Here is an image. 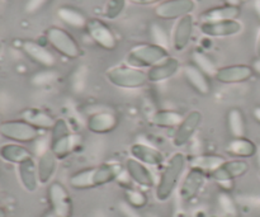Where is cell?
Instances as JSON below:
<instances>
[{"instance_id": "obj_14", "label": "cell", "mask_w": 260, "mask_h": 217, "mask_svg": "<svg viewBox=\"0 0 260 217\" xmlns=\"http://www.w3.org/2000/svg\"><path fill=\"white\" fill-rule=\"evenodd\" d=\"M254 70L250 65H228L218 68L215 74V79L221 84H239L248 81L254 75Z\"/></svg>"}, {"instance_id": "obj_41", "label": "cell", "mask_w": 260, "mask_h": 217, "mask_svg": "<svg viewBox=\"0 0 260 217\" xmlns=\"http://www.w3.org/2000/svg\"><path fill=\"white\" fill-rule=\"evenodd\" d=\"M251 68H253L254 73L258 74V75H260V58H258V60L254 61L253 66H251Z\"/></svg>"}, {"instance_id": "obj_4", "label": "cell", "mask_w": 260, "mask_h": 217, "mask_svg": "<svg viewBox=\"0 0 260 217\" xmlns=\"http://www.w3.org/2000/svg\"><path fill=\"white\" fill-rule=\"evenodd\" d=\"M106 78L112 85L121 89H139L149 83L145 71L128 65L109 69L106 73Z\"/></svg>"}, {"instance_id": "obj_31", "label": "cell", "mask_w": 260, "mask_h": 217, "mask_svg": "<svg viewBox=\"0 0 260 217\" xmlns=\"http://www.w3.org/2000/svg\"><path fill=\"white\" fill-rule=\"evenodd\" d=\"M183 116L182 113L172 109H160L155 112L151 117V123L157 127H164V129H172V127H178L182 123Z\"/></svg>"}, {"instance_id": "obj_23", "label": "cell", "mask_w": 260, "mask_h": 217, "mask_svg": "<svg viewBox=\"0 0 260 217\" xmlns=\"http://www.w3.org/2000/svg\"><path fill=\"white\" fill-rule=\"evenodd\" d=\"M18 167V177H19L20 184L27 192L33 193L37 191L40 185V179H38L37 172V162H35L33 158L20 163Z\"/></svg>"}, {"instance_id": "obj_30", "label": "cell", "mask_w": 260, "mask_h": 217, "mask_svg": "<svg viewBox=\"0 0 260 217\" xmlns=\"http://www.w3.org/2000/svg\"><path fill=\"white\" fill-rule=\"evenodd\" d=\"M226 123H228V130L233 139L245 137L246 122L241 109L231 108L226 116Z\"/></svg>"}, {"instance_id": "obj_15", "label": "cell", "mask_w": 260, "mask_h": 217, "mask_svg": "<svg viewBox=\"0 0 260 217\" xmlns=\"http://www.w3.org/2000/svg\"><path fill=\"white\" fill-rule=\"evenodd\" d=\"M243 29V25L238 19L220 20V22L200 23V30L207 37H231Z\"/></svg>"}, {"instance_id": "obj_22", "label": "cell", "mask_w": 260, "mask_h": 217, "mask_svg": "<svg viewBox=\"0 0 260 217\" xmlns=\"http://www.w3.org/2000/svg\"><path fill=\"white\" fill-rule=\"evenodd\" d=\"M124 169H126V173L128 174V177L131 178L132 182L136 183L137 185L144 188H151L154 187L155 180L154 175L151 174L150 169L147 168V165L142 164L139 160L128 159L124 164Z\"/></svg>"}, {"instance_id": "obj_35", "label": "cell", "mask_w": 260, "mask_h": 217, "mask_svg": "<svg viewBox=\"0 0 260 217\" xmlns=\"http://www.w3.org/2000/svg\"><path fill=\"white\" fill-rule=\"evenodd\" d=\"M127 0H108L104 8V15L108 19H116L124 10Z\"/></svg>"}, {"instance_id": "obj_46", "label": "cell", "mask_w": 260, "mask_h": 217, "mask_svg": "<svg viewBox=\"0 0 260 217\" xmlns=\"http://www.w3.org/2000/svg\"><path fill=\"white\" fill-rule=\"evenodd\" d=\"M0 51H2V43H0Z\"/></svg>"}, {"instance_id": "obj_3", "label": "cell", "mask_w": 260, "mask_h": 217, "mask_svg": "<svg viewBox=\"0 0 260 217\" xmlns=\"http://www.w3.org/2000/svg\"><path fill=\"white\" fill-rule=\"evenodd\" d=\"M169 57V51L156 43H142L131 48L126 55V64L136 69L152 68Z\"/></svg>"}, {"instance_id": "obj_20", "label": "cell", "mask_w": 260, "mask_h": 217, "mask_svg": "<svg viewBox=\"0 0 260 217\" xmlns=\"http://www.w3.org/2000/svg\"><path fill=\"white\" fill-rule=\"evenodd\" d=\"M179 60L169 56L164 61L156 64V65L152 66V68H150L146 71L147 81L149 83H161V81L168 80V79L173 78L179 71Z\"/></svg>"}, {"instance_id": "obj_44", "label": "cell", "mask_w": 260, "mask_h": 217, "mask_svg": "<svg viewBox=\"0 0 260 217\" xmlns=\"http://www.w3.org/2000/svg\"><path fill=\"white\" fill-rule=\"evenodd\" d=\"M43 217H56V215H55V213L52 212V211H50V212H47V213H46V215L43 216Z\"/></svg>"}, {"instance_id": "obj_29", "label": "cell", "mask_w": 260, "mask_h": 217, "mask_svg": "<svg viewBox=\"0 0 260 217\" xmlns=\"http://www.w3.org/2000/svg\"><path fill=\"white\" fill-rule=\"evenodd\" d=\"M226 162L225 158L222 155L218 154H198L194 155L192 159L189 160L190 168H196L202 172L211 174L213 170L220 168L223 163Z\"/></svg>"}, {"instance_id": "obj_10", "label": "cell", "mask_w": 260, "mask_h": 217, "mask_svg": "<svg viewBox=\"0 0 260 217\" xmlns=\"http://www.w3.org/2000/svg\"><path fill=\"white\" fill-rule=\"evenodd\" d=\"M194 9V0H162L155 7L154 13L159 19L174 20L190 15Z\"/></svg>"}, {"instance_id": "obj_5", "label": "cell", "mask_w": 260, "mask_h": 217, "mask_svg": "<svg viewBox=\"0 0 260 217\" xmlns=\"http://www.w3.org/2000/svg\"><path fill=\"white\" fill-rule=\"evenodd\" d=\"M46 40L50 43L51 47L62 55L63 57H68L70 60L80 57L81 48L78 41L63 28L60 27H50L46 30Z\"/></svg>"}, {"instance_id": "obj_37", "label": "cell", "mask_w": 260, "mask_h": 217, "mask_svg": "<svg viewBox=\"0 0 260 217\" xmlns=\"http://www.w3.org/2000/svg\"><path fill=\"white\" fill-rule=\"evenodd\" d=\"M151 36L152 38H154V43H156V45L162 46V47L165 48L169 46V35H168V32L165 30V28L161 27L160 24H156V23L152 24Z\"/></svg>"}, {"instance_id": "obj_34", "label": "cell", "mask_w": 260, "mask_h": 217, "mask_svg": "<svg viewBox=\"0 0 260 217\" xmlns=\"http://www.w3.org/2000/svg\"><path fill=\"white\" fill-rule=\"evenodd\" d=\"M124 196H126L127 203H128L131 207L136 208V210L145 207V206L147 205V196L145 195L144 192H141V191L128 188V190L126 191V193H124Z\"/></svg>"}, {"instance_id": "obj_36", "label": "cell", "mask_w": 260, "mask_h": 217, "mask_svg": "<svg viewBox=\"0 0 260 217\" xmlns=\"http://www.w3.org/2000/svg\"><path fill=\"white\" fill-rule=\"evenodd\" d=\"M218 203H220L221 210L225 212V215L229 217H236L238 216V207H236L235 202L231 198V196L229 193L223 192L218 196Z\"/></svg>"}, {"instance_id": "obj_18", "label": "cell", "mask_w": 260, "mask_h": 217, "mask_svg": "<svg viewBox=\"0 0 260 217\" xmlns=\"http://www.w3.org/2000/svg\"><path fill=\"white\" fill-rule=\"evenodd\" d=\"M118 126V118L112 112H95L86 119V129L95 135H106L113 132Z\"/></svg>"}, {"instance_id": "obj_39", "label": "cell", "mask_w": 260, "mask_h": 217, "mask_svg": "<svg viewBox=\"0 0 260 217\" xmlns=\"http://www.w3.org/2000/svg\"><path fill=\"white\" fill-rule=\"evenodd\" d=\"M127 2L136 5H151V4H159L161 0H127Z\"/></svg>"}, {"instance_id": "obj_6", "label": "cell", "mask_w": 260, "mask_h": 217, "mask_svg": "<svg viewBox=\"0 0 260 217\" xmlns=\"http://www.w3.org/2000/svg\"><path fill=\"white\" fill-rule=\"evenodd\" d=\"M51 139L48 149L52 151L57 160H63L71 154L74 146L73 134L66 119L57 118L50 130Z\"/></svg>"}, {"instance_id": "obj_40", "label": "cell", "mask_w": 260, "mask_h": 217, "mask_svg": "<svg viewBox=\"0 0 260 217\" xmlns=\"http://www.w3.org/2000/svg\"><path fill=\"white\" fill-rule=\"evenodd\" d=\"M253 117L256 122L260 125V106H256L255 108L253 109Z\"/></svg>"}, {"instance_id": "obj_12", "label": "cell", "mask_w": 260, "mask_h": 217, "mask_svg": "<svg viewBox=\"0 0 260 217\" xmlns=\"http://www.w3.org/2000/svg\"><path fill=\"white\" fill-rule=\"evenodd\" d=\"M202 122V113L200 111H192L184 116L182 123L177 127L173 136V145L175 147H182L193 139Z\"/></svg>"}, {"instance_id": "obj_43", "label": "cell", "mask_w": 260, "mask_h": 217, "mask_svg": "<svg viewBox=\"0 0 260 217\" xmlns=\"http://www.w3.org/2000/svg\"><path fill=\"white\" fill-rule=\"evenodd\" d=\"M0 217H7V212H5V210L2 206H0Z\"/></svg>"}, {"instance_id": "obj_1", "label": "cell", "mask_w": 260, "mask_h": 217, "mask_svg": "<svg viewBox=\"0 0 260 217\" xmlns=\"http://www.w3.org/2000/svg\"><path fill=\"white\" fill-rule=\"evenodd\" d=\"M121 170L122 168L117 164H102L85 168L74 173L69 178V183L74 190H93L114 182L121 174Z\"/></svg>"}, {"instance_id": "obj_17", "label": "cell", "mask_w": 260, "mask_h": 217, "mask_svg": "<svg viewBox=\"0 0 260 217\" xmlns=\"http://www.w3.org/2000/svg\"><path fill=\"white\" fill-rule=\"evenodd\" d=\"M183 76H184L188 85L194 89L201 96H208L212 90V84H211L207 74L203 73L193 63L183 66Z\"/></svg>"}, {"instance_id": "obj_13", "label": "cell", "mask_w": 260, "mask_h": 217, "mask_svg": "<svg viewBox=\"0 0 260 217\" xmlns=\"http://www.w3.org/2000/svg\"><path fill=\"white\" fill-rule=\"evenodd\" d=\"M206 179H207V173L196 168H190L179 187L180 201L185 203L192 201L203 188Z\"/></svg>"}, {"instance_id": "obj_32", "label": "cell", "mask_w": 260, "mask_h": 217, "mask_svg": "<svg viewBox=\"0 0 260 217\" xmlns=\"http://www.w3.org/2000/svg\"><path fill=\"white\" fill-rule=\"evenodd\" d=\"M57 15L65 24L70 25L73 28H85L88 19L80 10L71 7H61L58 8Z\"/></svg>"}, {"instance_id": "obj_7", "label": "cell", "mask_w": 260, "mask_h": 217, "mask_svg": "<svg viewBox=\"0 0 260 217\" xmlns=\"http://www.w3.org/2000/svg\"><path fill=\"white\" fill-rule=\"evenodd\" d=\"M0 136L15 144H30L38 140L40 130L23 119H12L0 123Z\"/></svg>"}, {"instance_id": "obj_25", "label": "cell", "mask_w": 260, "mask_h": 217, "mask_svg": "<svg viewBox=\"0 0 260 217\" xmlns=\"http://www.w3.org/2000/svg\"><path fill=\"white\" fill-rule=\"evenodd\" d=\"M57 162L58 160L56 159V157L52 154V151L50 149H46L45 151L41 152L37 162V172L40 184H50V182L52 180L53 175L56 173Z\"/></svg>"}, {"instance_id": "obj_16", "label": "cell", "mask_w": 260, "mask_h": 217, "mask_svg": "<svg viewBox=\"0 0 260 217\" xmlns=\"http://www.w3.org/2000/svg\"><path fill=\"white\" fill-rule=\"evenodd\" d=\"M193 30H194V19H193L192 14L178 19L172 35L173 48L178 52L184 51L192 40Z\"/></svg>"}, {"instance_id": "obj_27", "label": "cell", "mask_w": 260, "mask_h": 217, "mask_svg": "<svg viewBox=\"0 0 260 217\" xmlns=\"http://www.w3.org/2000/svg\"><path fill=\"white\" fill-rule=\"evenodd\" d=\"M30 158H33L32 152L22 144L9 142V144H4L0 146V159L10 163V164L19 165L20 163L25 162Z\"/></svg>"}, {"instance_id": "obj_33", "label": "cell", "mask_w": 260, "mask_h": 217, "mask_svg": "<svg viewBox=\"0 0 260 217\" xmlns=\"http://www.w3.org/2000/svg\"><path fill=\"white\" fill-rule=\"evenodd\" d=\"M193 64H194L197 68H200L203 73H206L207 75H213L215 76L217 68L215 66L213 61L208 57L206 53L201 52V51H194L192 55Z\"/></svg>"}, {"instance_id": "obj_42", "label": "cell", "mask_w": 260, "mask_h": 217, "mask_svg": "<svg viewBox=\"0 0 260 217\" xmlns=\"http://www.w3.org/2000/svg\"><path fill=\"white\" fill-rule=\"evenodd\" d=\"M225 4L228 5H233V7H240L241 4V0H223Z\"/></svg>"}, {"instance_id": "obj_2", "label": "cell", "mask_w": 260, "mask_h": 217, "mask_svg": "<svg viewBox=\"0 0 260 217\" xmlns=\"http://www.w3.org/2000/svg\"><path fill=\"white\" fill-rule=\"evenodd\" d=\"M185 167H187V158L182 152H175L168 160L155 188V197L159 202H167L172 198L179 185Z\"/></svg>"}, {"instance_id": "obj_45", "label": "cell", "mask_w": 260, "mask_h": 217, "mask_svg": "<svg viewBox=\"0 0 260 217\" xmlns=\"http://www.w3.org/2000/svg\"><path fill=\"white\" fill-rule=\"evenodd\" d=\"M256 51H258V56L260 58V36H259V40H258V47H256Z\"/></svg>"}, {"instance_id": "obj_9", "label": "cell", "mask_w": 260, "mask_h": 217, "mask_svg": "<svg viewBox=\"0 0 260 217\" xmlns=\"http://www.w3.org/2000/svg\"><path fill=\"white\" fill-rule=\"evenodd\" d=\"M249 168L250 167H249L248 162L245 159H231L226 160L220 168L213 170L208 175L211 177V179L218 183L221 187L225 184L233 185L234 180L243 177L249 172Z\"/></svg>"}, {"instance_id": "obj_38", "label": "cell", "mask_w": 260, "mask_h": 217, "mask_svg": "<svg viewBox=\"0 0 260 217\" xmlns=\"http://www.w3.org/2000/svg\"><path fill=\"white\" fill-rule=\"evenodd\" d=\"M48 3V0H27V3H25V12L27 13H36L38 12V10L42 9L43 7H45L46 4Z\"/></svg>"}, {"instance_id": "obj_28", "label": "cell", "mask_w": 260, "mask_h": 217, "mask_svg": "<svg viewBox=\"0 0 260 217\" xmlns=\"http://www.w3.org/2000/svg\"><path fill=\"white\" fill-rule=\"evenodd\" d=\"M256 151H258L256 145L246 137L231 139V141L226 146V152L235 159H249V158H253Z\"/></svg>"}, {"instance_id": "obj_26", "label": "cell", "mask_w": 260, "mask_h": 217, "mask_svg": "<svg viewBox=\"0 0 260 217\" xmlns=\"http://www.w3.org/2000/svg\"><path fill=\"white\" fill-rule=\"evenodd\" d=\"M20 119L28 122L37 130H51L56 119L41 108H27L20 113Z\"/></svg>"}, {"instance_id": "obj_19", "label": "cell", "mask_w": 260, "mask_h": 217, "mask_svg": "<svg viewBox=\"0 0 260 217\" xmlns=\"http://www.w3.org/2000/svg\"><path fill=\"white\" fill-rule=\"evenodd\" d=\"M22 51L29 60L36 63L42 68H52L56 64V58L53 53L45 46L40 45L35 41H24L22 43Z\"/></svg>"}, {"instance_id": "obj_11", "label": "cell", "mask_w": 260, "mask_h": 217, "mask_svg": "<svg viewBox=\"0 0 260 217\" xmlns=\"http://www.w3.org/2000/svg\"><path fill=\"white\" fill-rule=\"evenodd\" d=\"M85 29L88 32L89 37L91 38V41L103 50L113 51L117 47V40L113 30L103 20L96 19V18L88 19Z\"/></svg>"}, {"instance_id": "obj_21", "label": "cell", "mask_w": 260, "mask_h": 217, "mask_svg": "<svg viewBox=\"0 0 260 217\" xmlns=\"http://www.w3.org/2000/svg\"><path fill=\"white\" fill-rule=\"evenodd\" d=\"M129 154L134 159L139 160L147 167H160L164 164L165 158L161 151L146 144H134L129 147Z\"/></svg>"}, {"instance_id": "obj_24", "label": "cell", "mask_w": 260, "mask_h": 217, "mask_svg": "<svg viewBox=\"0 0 260 217\" xmlns=\"http://www.w3.org/2000/svg\"><path fill=\"white\" fill-rule=\"evenodd\" d=\"M240 13H241L240 7H233V5L223 4V5H220V7L210 8V9L201 13L200 23L238 19Z\"/></svg>"}, {"instance_id": "obj_8", "label": "cell", "mask_w": 260, "mask_h": 217, "mask_svg": "<svg viewBox=\"0 0 260 217\" xmlns=\"http://www.w3.org/2000/svg\"><path fill=\"white\" fill-rule=\"evenodd\" d=\"M47 198L51 211L56 217H71L73 215V201L70 193L62 183H51L47 190Z\"/></svg>"}]
</instances>
